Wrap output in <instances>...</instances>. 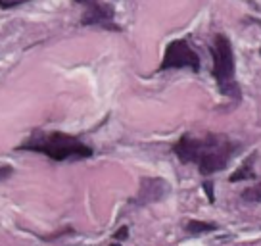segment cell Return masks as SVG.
Masks as SVG:
<instances>
[{
  "mask_svg": "<svg viewBox=\"0 0 261 246\" xmlns=\"http://www.w3.org/2000/svg\"><path fill=\"white\" fill-rule=\"evenodd\" d=\"M167 192H169V185L163 179H160V177H144L140 181L139 192H137L133 202L137 206L154 204V202H160L162 198L167 196Z\"/></svg>",
  "mask_w": 261,
  "mask_h": 246,
  "instance_id": "5b68a950",
  "label": "cell"
},
{
  "mask_svg": "<svg viewBox=\"0 0 261 246\" xmlns=\"http://www.w3.org/2000/svg\"><path fill=\"white\" fill-rule=\"evenodd\" d=\"M17 150H31V152H41L46 154L48 158L56 160V162H64V160H83V158H90L94 154V150L85 144L83 140L77 137L65 135V133H42L35 131L25 140L23 144H19Z\"/></svg>",
  "mask_w": 261,
  "mask_h": 246,
  "instance_id": "7a4b0ae2",
  "label": "cell"
},
{
  "mask_svg": "<svg viewBox=\"0 0 261 246\" xmlns=\"http://www.w3.org/2000/svg\"><path fill=\"white\" fill-rule=\"evenodd\" d=\"M23 2H29V0H0V8L8 10V8H14V6L23 4Z\"/></svg>",
  "mask_w": 261,
  "mask_h": 246,
  "instance_id": "8fae6325",
  "label": "cell"
},
{
  "mask_svg": "<svg viewBox=\"0 0 261 246\" xmlns=\"http://www.w3.org/2000/svg\"><path fill=\"white\" fill-rule=\"evenodd\" d=\"M179 67H190L192 71H200V58L185 39H177L167 44L160 71L179 69Z\"/></svg>",
  "mask_w": 261,
  "mask_h": 246,
  "instance_id": "277c9868",
  "label": "cell"
},
{
  "mask_svg": "<svg viewBox=\"0 0 261 246\" xmlns=\"http://www.w3.org/2000/svg\"><path fill=\"white\" fill-rule=\"evenodd\" d=\"M12 173H14V167L10 164L0 165V181H6L8 177H12Z\"/></svg>",
  "mask_w": 261,
  "mask_h": 246,
  "instance_id": "30bf717a",
  "label": "cell"
},
{
  "mask_svg": "<svg viewBox=\"0 0 261 246\" xmlns=\"http://www.w3.org/2000/svg\"><path fill=\"white\" fill-rule=\"evenodd\" d=\"M73 2H77V4H81V6H85L87 10H94V8H100L104 2L102 0H73Z\"/></svg>",
  "mask_w": 261,
  "mask_h": 246,
  "instance_id": "9c48e42d",
  "label": "cell"
},
{
  "mask_svg": "<svg viewBox=\"0 0 261 246\" xmlns=\"http://www.w3.org/2000/svg\"><path fill=\"white\" fill-rule=\"evenodd\" d=\"M253 160H255V154H252V156L246 160L244 164L238 167L237 171L230 175V183H238V181H250V179H255V171L252 169V164Z\"/></svg>",
  "mask_w": 261,
  "mask_h": 246,
  "instance_id": "8992f818",
  "label": "cell"
},
{
  "mask_svg": "<svg viewBox=\"0 0 261 246\" xmlns=\"http://www.w3.org/2000/svg\"><path fill=\"white\" fill-rule=\"evenodd\" d=\"M234 150H237V144L228 137L213 135V133L205 137L182 135L173 144V152L182 164H196L200 173L204 175H212L225 169Z\"/></svg>",
  "mask_w": 261,
  "mask_h": 246,
  "instance_id": "6da1fadb",
  "label": "cell"
},
{
  "mask_svg": "<svg viewBox=\"0 0 261 246\" xmlns=\"http://www.w3.org/2000/svg\"><path fill=\"white\" fill-rule=\"evenodd\" d=\"M213 54V77L219 85L223 94H238V87L234 83V52L232 44L225 35H215L212 46Z\"/></svg>",
  "mask_w": 261,
  "mask_h": 246,
  "instance_id": "3957f363",
  "label": "cell"
},
{
  "mask_svg": "<svg viewBox=\"0 0 261 246\" xmlns=\"http://www.w3.org/2000/svg\"><path fill=\"white\" fill-rule=\"evenodd\" d=\"M115 238H127V227H123V229H119V233L115 235Z\"/></svg>",
  "mask_w": 261,
  "mask_h": 246,
  "instance_id": "4fadbf2b",
  "label": "cell"
},
{
  "mask_svg": "<svg viewBox=\"0 0 261 246\" xmlns=\"http://www.w3.org/2000/svg\"><path fill=\"white\" fill-rule=\"evenodd\" d=\"M217 229V225L215 223H205V222H192L187 223V231L188 233H192V235H198V233H212V231Z\"/></svg>",
  "mask_w": 261,
  "mask_h": 246,
  "instance_id": "52a82bcc",
  "label": "cell"
},
{
  "mask_svg": "<svg viewBox=\"0 0 261 246\" xmlns=\"http://www.w3.org/2000/svg\"><path fill=\"white\" fill-rule=\"evenodd\" d=\"M204 190H205V194H207V198H210V202H215V196H213V189H212V183H210V181H205V183H204Z\"/></svg>",
  "mask_w": 261,
  "mask_h": 246,
  "instance_id": "7c38bea8",
  "label": "cell"
},
{
  "mask_svg": "<svg viewBox=\"0 0 261 246\" xmlns=\"http://www.w3.org/2000/svg\"><path fill=\"white\" fill-rule=\"evenodd\" d=\"M242 198L246 202H261V183L259 185H250L246 190H242Z\"/></svg>",
  "mask_w": 261,
  "mask_h": 246,
  "instance_id": "ba28073f",
  "label": "cell"
}]
</instances>
